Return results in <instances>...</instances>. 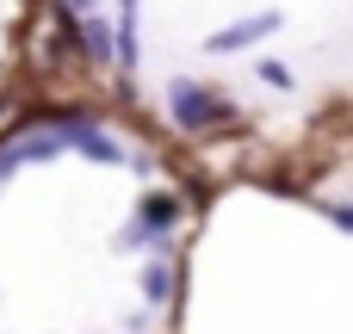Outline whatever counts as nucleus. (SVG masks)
I'll use <instances>...</instances> for the list:
<instances>
[{
    "instance_id": "f257e3e1",
    "label": "nucleus",
    "mask_w": 353,
    "mask_h": 334,
    "mask_svg": "<svg viewBox=\"0 0 353 334\" xmlns=\"http://www.w3.org/2000/svg\"><path fill=\"white\" fill-rule=\"evenodd\" d=\"M180 217H186L180 192H149V198H143V211H137V229H124V236H118V248H161V242L180 229Z\"/></svg>"
},
{
    "instance_id": "f03ea898",
    "label": "nucleus",
    "mask_w": 353,
    "mask_h": 334,
    "mask_svg": "<svg viewBox=\"0 0 353 334\" xmlns=\"http://www.w3.org/2000/svg\"><path fill=\"white\" fill-rule=\"evenodd\" d=\"M168 112H174V124H180L186 136H205V130H211V118L223 112V99H217L211 87H199V81L174 74V81H168Z\"/></svg>"
},
{
    "instance_id": "7ed1b4c3",
    "label": "nucleus",
    "mask_w": 353,
    "mask_h": 334,
    "mask_svg": "<svg viewBox=\"0 0 353 334\" xmlns=\"http://www.w3.org/2000/svg\"><path fill=\"white\" fill-rule=\"evenodd\" d=\"M279 25H285V12H273V6H267V12H248V19H236V25H223V31H211V37H205V56L254 50V43H261V37H273Z\"/></svg>"
},
{
    "instance_id": "20e7f679",
    "label": "nucleus",
    "mask_w": 353,
    "mask_h": 334,
    "mask_svg": "<svg viewBox=\"0 0 353 334\" xmlns=\"http://www.w3.org/2000/svg\"><path fill=\"white\" fill-rule=\"evenodd\" d=\"M68 143H62V130L50 124V130H31V136H19V143H0V180H12L25 161H56Z\"/></svg>"
},
{
    "instance_id": "39448f33",
    "label": "nucleus",
    "mask_w": 353,
    "mask_h": 334,
    "mask_svg": "<svg viewBox=\"0 0 353 334\" xmlns=\"http://www.w3.org/2000/svg\"><path fill=\"white\" fill-rule=\"evenodd\" d=\"M137 285H143V304H149V310H168V304H174V291H180V267H174L168 254H155V260L143 267V279H137Z\"/></svg>"
},
{
    "instance_id": "423d86ee",
    "label": "nucleus",
    "mask_w": 353,
    "mask_h": 334,
    "mask_svg": "<svg viewBox=\"0 0 353 334\" xmlns=\"http://www.w3.org/2000/svg\"><path fill=\"white\" fill-rule=\"evenodd\" d=\"M81 37H87L93 62H112V19L105 12H81Z\"/></svg>"
},
{
    "instance_id": "0eeeda50",
    "label": "nucleus",
    "mask_w": 353,
    "mask_h": 334,
    "mask_svg": "<svg viewBox=\"0 0 353 334\" xmlns=\"http://www.w3.org/2000/svg\"><path fill=\"white\" fill-rule=\"evenodd\" d=\"M254 74H261L273 93H292V87H298V74H292L285 62H273V56H267V62H254Z\"/></svg>"
},
{
    "instance_id": "6e6552de",
    "label": "nucleus",
    "mask_w": 353,
    "mask_h": 334,
    "mask_svg": "<svg viewBox=\"0 0 353 334\" xmlns=\"http://www.w3.org/2000/svg\"><path fill=\"white\" fill-rule=\"evenodd\" d=\"M335 223H341V229L353 236V205H341V211H335Z\"/></svg>"
},
{
    "instance_id": "1a4fd4ad",
    "label": "nucleus",
    "mask_w": 353,
    "mask_h": 334,
    "mask_svg": "<svg viewBox=\"0 0 353 334\" xmlns=\"http://www.w3.org/2000/svg\"><path fill=\"white\" fill-rule=\"evenodd\" d=\"M62 6H68V12H93V0H62Z\"/></svg>"
}]
</instances>
